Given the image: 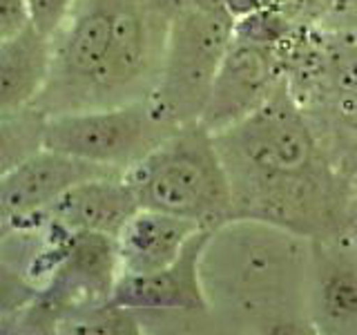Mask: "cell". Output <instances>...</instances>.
<instances>
[{"label":"cell","mask_w":357,"mask_h":335,"mask_svg":"<svg viewBox=\"0 0 357 335\" xmlns=\"http://www.w3.org/2000/svg\"><path fill=\"white\" fill-rule=\"evenodd\" d=\"M212 139L228 174L232 217L273 223L306 239L351 226L353 177L335 161L286 81Z\"/></svg>","instance_id":"cell-1"},{"label":"cell","mask_w":357,"mask_h":335,"mask_svg":"<svg viewBox=\"0 0 357 335\" xmlns=\"http://www.w3.org/2000/svg\"><path fill=\"white\" fill-rule=\"evenodd\" d=\"M308 257L310 239L273 223L243 217L219 223L199 262L208 311L255 331L310 327Z\"/></svg>","instance_id":"cell-2"},{"label":"cell","mask_w":357,"mask_h":335,"mask_svg":"<svg viewBox=\"0 0 357 335\" xmlns=\"http://www.w3.org/2000/svg\"><path fill=\"white\" fill-rule=\"evenodd\" d=\"M123 179L132 188L139 208H150L217 228L232 219V197L226 168L212 132L201 121L185 123L163 139Z\"/></svg>","instance_id":"cell-3"},{"label":"cell","mask_w":357,"mask_h":335,"mask_svg":"<svg viewBox=\"0 0 357 335\" xmlns=\"http://www.w3.org/2000/svg\"><path fill=\"white\" fill-rule=\"evenodd\" d=\"M176 128L181 126L167 119L148 94L116 105L47 114L45 148L126 172Z\"/></svg>","instance_id":"cell-4"},{"label":"cell","mask_w":357,"mask_h":335,"mask_svg":"<svg viewBox=\"0 0 357 335\" xmlns=\"http://www.w3.org/2000/svg\"><path fill=\"white\" fill-rule=\"evenodd\" d=\"M232 29L234 18L226 11H204L185 0L178 7L159 78L150 92L154 103L176 126L199 121L204 114Z\"/></svg>","instance_id":"cell-5"},{"label":"cell","mask_w":357,"mask_h":335,"mask_svg":"<svg viewBox=\"0 0 357 335\" xmlns=\"http://www.w3.org/2000/svg\"><path fill=\"white\" fill-rule=\"evenodd\" d=\"M279 70L282 61L275 47L232 34L199 121L210 132H219L248 117L282 85Z\"/></svg>","instance_id":"cell-6"},{"label":"cell","mask_w":357,"mask_h":335,"mask_svg":"<svg viewBox=\"0 0 357 335\" xmlns=\"http://www.w3.org/2000/svg\"><path fill=\"white\" fill-rule=\"evenodd\" d=\"M306 313L317 333H357V251L346 232L310 239Z\"/></svg>","instance_id":"cell-7"},{"label":"cell","mask_w":357,"mask_h":335,"mask_svg":"<svg viewBox=\"0 0 357 335\" xmlns=\"http://www.w3.org/2000/svg\"><path fill=\"white\" fill-rule=\"evenodd\" d=\"M116 174L123 172L43 148L16 170L0 177V212L7 217L9 228H16L50 208L70 188L89 179Z\"/></svg>","instance_id":"cell-8"},{"label":"cell","mask_w":357,"mask_h":335,"mask_svg":"<svg viewBox=\"0 0 357 335\" xmlns=\"http://www.w3.org/2000/svg\"><path fill=\"white\" fill-rule=\"evenodd\" d=\"M212 228H199L183 246L176 260L148 275H119L109 304L159 313H208L206 290L201 284V253Z\"/></svg>","instance_id":"cell-9"},{"label":"cell","mask_w":357,"mask_h":335,"mask_svg":"<svg viewBox=\"0 0 357 335\" xmlns=\"http://www.w3.org/2000/svg\"><path fill=\"white\" fill-rule=\"evenodd\" d=\"M137 210L139 201L123 174L98 177L70 188L50 208L20 223L16 230L38 228L40 223H54V226L65 230H89L116 237L123 223Z\"/></svg>","instance_id":"cell-10"},{"label":"cell","mask_w":357,"mask_h":335,"mask_svg":"<svg viewBox=\"0 0 357 335\" xmlns=\"http://www.w3.org/2000/svg\"><path fill=\"white\" fill-rule=\"evenodd\" d=\"M199 228L190 219L139 208L114 237L119 275H148L170 266Z\"/></svg>","instance_id":"cell-11"},{"label":"cell","mask_w":357,"mask_h":335,"mask_svg":"<svg viewBox=\"0 0 357 335\" xmlns=\"http://www.w3.org/2000/svg\"><path fill=\"white\" fill-rule=\"evenodd\" d=\"M54 61V38L27 22L0 38V107L33 105L47 87Z\"/></svg>","instance_id":"cell-12"},{"label":"cell","mask_w":357,"mask_h":335,"mask_svg":"<svg viewBox=\"0 0 357 335\" xmlns=\"http://www.w3.org/2000/svg\"><path fill=\"white\" fill-rule=\"evenodd\" d=\"M45 121L47 114L38 105L0 107V177L45 148Z\"/></svg>","instance_id":"cell-13"},{"label":"cell","mask_w":357,"mask_h":335,"mask_svg":"<svg viewBox=\"0 0 357 335\" xmlns=\"http://www.w3.org/2000/svg\"><path fill=\"white\" fill-rule=\"evenodd\" d=\"M38 284H33L27 275H22L9 264L0 262V318L29 308V304L38 297Z\"/></svg>","instance_id":"cell-14"},{"label":"cell","mask_w":357,"mask_h":335,"mask_svg":"<svg viewBox=\"0 0 357 335\" xmlns=\"http://www.w3.org/2000/svg\"><path fill=\"white\" fill-rule=\"evenodd\" d=\"M29 22L45 36L54 38L67 16L72 14L76 0H25Z\"/></svg>","instance_id":"cell-15"},{"label":"cell","mask_w":357,"mask_h":335,"mask_svg":"<svg viewBox=\"0 0 357 335\" xmlns=\"http://www.w3.org/2000/svg\"><path fill=\"white\" fill-rule=\"evenodd\" d=\"M29 22L25 0H0V38L18 31Z\"/></svg>","instance_id":"cell-16"},{"label":"cell","mask_w":357,"mask_h":335,"mask_svg":"<svg viewBox=\"0 0 357 335\" xmlns=\"http://www.w3.org/2000/svg\"><path fill=\"white\" fill-rule=\"evenodd\" d=\"M185 3L195 5L204 11H226V14H230L226 7V0H185Z\"/></svg>","instance_id":"cell-17"},{"label":"cell","mask_w":357,"mask_h":335,"mask_svg":"<svg viewBox=\"0 0 357 335\" xmlns=\"http://www.w3.org/2000/svg\"><path fill=\"white\" fill-rule=\"evenodd\" d=\"M346 234H349V239H351V244L355 246V251H357V217L351 221V226L346 228Z\"/></svg>","instance_id":"cell-18"},{"label":"cell","mask_w":357,"mask_h":335,"mask_svg":"<svg viewBox=\"0 0 357 335\" xmlns=\"http://www.w3.org/2000/svg\"><path fill=\"white\" fill-rule=\"evenodd\" d=\"M7 230H9V221H7V217L3 215V212H0V241L5 239Z\"/></svg>","instance_id":"cell-19"},{"label":"cell","mask_w":357,"mask_h":335,"mask_svg":"<svg viewBox=\"0 0 357 335\" xmlns=\"http://www.w3.org/2000/svg\"><path fill=\"white\" fill-rule=\"evenodd\" d=\"M353 219L357 217V179H353Z\"/></svg>","instance_id":"cell-20"}]
</instances>
